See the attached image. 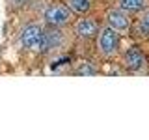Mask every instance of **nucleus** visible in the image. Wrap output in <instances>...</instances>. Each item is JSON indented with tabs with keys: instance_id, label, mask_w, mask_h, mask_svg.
Segmentation results:
<instances>
[{
	"instance_id": "obj_2",
	"label": "nucleus",
	"mask_w": 149,
	"mask_h": 140,
	"mask_svg": "<svg viewBox=\"0 0 149 140\" xmlns=\"http://www.w3.org/2000/svg\"><path fill=\"white\" fill-rule=\"evenodd\" d=\"M41 39H43V28L37 24H30L21 32V45L24 49H37L41 47Z\"/></svg>"
},
{
	"instance_id": "obj_5",
	"label": "nucleus",
	"mask_w": 149,
	"mask_h": 140,
	"mask_svg": "<svg viewBox=\"0 0 149 140\" xmlns=\"http://www.w3.org/2000/svg\"><path fill=\"white\" fill-rule=\"evenodd\" d=\"M123 60H125L127 69H130V71H142L143 65H146V58H143V54L138 49H129L125 52Z\"/></svg>"
},
{
	"instance_id": "obj_10",
	"label": "nucleus",
	"mask_w": 149,
	"mask_h": 140,
	"mask_svg": "<svg viewBox=\"0 0 149 140\" xmlns=\"http://www.w3.org/2000/svg\"><path fill=\"white\" fill-rule=\"evenodd\" d=\"M93 73H95V69L90 67L88 64H84V65H80V67L77 69V75H93Z\"/></svg>"
},
{
	"instance_id": "obj_4",
	"label": "nucleus",
	"mask_w": 149,
	"mask_h": 140,
	"mask_svg": "<svg viewBox=\"0 0 149 140\" xmlns=\"http://www.w3.org/2000/svg\"><path fill=\"white\" fill-rule=\"evenodd\" d=\"M106 21H108V24L114 28V30H127L130 26V19L125 11H121V9H110L108 15H106Z\"/></svg>"
},
{
	"instance_id": "obj_12",
	"label": "nucleus",
	"mask_w": 149,
	"mask_h": 140,
	"mask_svg": "<svg viewBox=\"0 0 149 140\" xmlns=\"http://www.w3.org/2000/svg\"><path fill=\"white\" fill-rule=\"evenodd\" d=\"M11 2H13V4H15V6H21V4H24V2H26V0H11Z\"/></svg>"
},
{
	"instance_id": "obj_7",
	"label": "nucleus",
	"mask_w": 149,
	"mask_h": 140,
	"mask_svg": "<svg viewBox=\"0 0 149 140\" xmlns=\"http://www.w3.org/2000/svg\"><path fill=\"white\" fill-rule=\"evenodd\" d=\"M97 22L93 19H80V21L74 24V32L80 37H93L97 34Z\"/></svg>"
},
{
	"instance_id": "obj_1",
	"label": "nucleus",
	"mask_w": 149,
	"mask_h": 140,
	"mask_svg": "<svg viewBox=\"0 0 149 140\" xmlns=\"http://www.w3.org/2000/svg\"><path fill=\"white\" fill-rule=\"evenodd\" d=\"M118 47H119V36H118V30H114L112 26H106L101 30V36H99V50L102 56L110 58L118 52Z\"/></svg>"
},
{
	"instance_id": "obj_6",
	"label": "nucleus",
	"mask_w": 149,
	"mask_h": 140,
	"mask_svg": "<svg viewBox=\"0 0 149 140\" xmlns=\"http://www.w3.org/2000/svg\"><path fill=\"white\" fill-rule=\"evenodd\" d=\"M60 45H62V32H58V30L43 32V39H41V47H39V50L47 52V50L56 49V47H60Z\"/></svg>"
},
{
	"instance_id": "obj_8",
	"label": "nucleus",
	"mask_w": 149,
	"mask_h": 140,
	"mask_svg": "<svg viewBox=\"0 0 149 140\" xmlns=\"http://www.w3.org/2000/svg\"><path fill=\"white\" fill-rule=\"evenodd\" d=\"M119 4L127 11H140V9H143V6H146L143 0H119Z\"/></svg>"
},
{
	"instance_id": "obj_3",
	"label": "nucleus",
	"mask_w": 149,
	"mask_h": 140,
	"mask_svg": "<svg viewBox=\"0 0 149 140\" xmlns=\"http://www.w3.org/2000/svg\"><path fill=\"white\" fill-rule=\"evenodd\" d=\"M45 21L50 26H63L69 21V8L65 6H50L45 11Z\"/></svg>"
},
{
	"instance_id": "obj_11",
	"label": "nucleus",
	"mask_w": 149,
	"mask_h": 140,
	"mask_svg": "<svg viewBox=\"0 0 149 140\" xmlns=\"http://www.w3.org/2000/svg\"><path fill=\"white\" fill-rule=\"evenodd\" d=\"M142 21H143V22H146V24L149 26V9H147V11H146V13H143V17H142Z\"/></svg>"
},
{
	"instance_id": "obj_9",
	"label": "nucleus",
	"mask_w": 149,
	"mask_h": 140,
	"mask_svg": "<svg viewBox=\"0 0 149 140\" xmlns=\"http://www.w3.org/2000/svg\"><path fill=\"white\" fill-rule=\"evenodd\" d=\"M69 8L77 13H86L91 8V2L90 0H69Z\"/></svg>"
}]
</instances>
